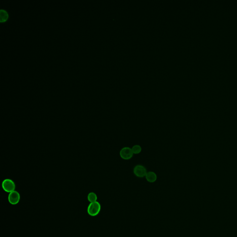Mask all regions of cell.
Segmentation results:
<instances>
[{"label":"cell","instance_id":"1","mask_svg":"<svg viewBox=\"0 0 237 237\" xmlns=\"http://www.w3.org/2000/svg\"><path fill=\"white\" fill-rule=\"evenodd\" d=\"M101 209V206L99 202H91L88 207L87 212L90 216H95L99 214Z\"/></svg>","mask_w":237,"mask_h":237},{"label":"cell","instance_id":"2","mask_svg":"<svg viewBox=\"0 0 237 237\" xmlns=\"http://www.w3.org/2000/svg\"><path fill=\"white\" fill-rule=\"evenodd\" d=\"M2 187L5 191L10 193L15 191V184L11 179H6L2 183Z\"/></svg>","mask_w":237,"mask_h":237},{"label":"cell","instance_id":"3","mask_svg":"<svg viewBox=\"0 0 237 237\" xmlns=\"http://www.w3.org/2000/svg\"><path fill=\"white\" fill-rule=\"evenodd\" d=\"M132 148L129 147H125L121 149L120 152V157L124 160H129L133 156Z\"/></svg>","mask_w":237,"mask_h":237},{"label":"cell","instance_id":"4","mask_svg":"<svg viewBox=\"0 0 237 237\" xmlns=\"http://www.w3.org/2000/svg\"><path fill=\"white\" fill-rule=\"evenodd\" d=\"M146 168L142 165H137L133 169V173L137 177L142 178L146 176L147 173Z\"/></svg>","mask_w":237,"mask_h":237},{"label":"cell","instance_id":"5","mask_svg":"<svg viewBox=\"0 0 237 237\" xmlns=\"http://www.w3.org/2000/svg\"><path fill=\"white\" fill-rule=\"evenodd\" d=\"M20 195L16 191L11 192L8 197V202L12 205H16L19 202L20 200Z\"/></svg>","mask_w":237,"mask_h":237},{"label":"cell","instance_id":"6","mask_svg":"<svg viewBox=\"0 0 237 237\" xmlns=\"http://www.w3.org/2000/svg\"><path fill=\"white\" fill-rule=\"evenodd\" d=\"M146 180L150 183H153L157 181V175L154 171H149L146 173Z\"/></svg>","mask_w":237,"mask_h":237},{"label":"cell","instance_id":"7","mask_svg":"<svg viewBox=\"0 0 237 237\" xmlns=\"http://www.w3.org/2000/svg\"><path fill=\"white\" fill-rule=\"evenodd\" d=\"M0 17H1V22L6 21L8 17V13L5 10L1 9L0 12Z\"/></svg>","mask_w":237,"mask_h":237},{"label":"cell","instance_id":"8","mask_svg":"<svg viewBox=\"0 0 237 237\" xmlns=\"http://www.w3.org/2000/svg\"><path fill=\"white\" fill-rule=\"evenodd\" d=\"M88 200L90 203L96 202L97 200V195L94 192H91L88 196Z\"/></svg>","mask_w":237,"mask_h":237},{"label":"cell","instance_id":"9","mask_svg":"<svg viewBox=\"0 0 237 237\" xmlns=\"http://www.w3.org/2000/svg\"><path fill=\"white\" fill-rule=\"evenodd\" d=\"M132 150L133 154H138L142 151V148L139 145H136L132 146Z\"/></svg>","mask_w":237,"mask_h":237}]
</instances>
